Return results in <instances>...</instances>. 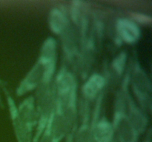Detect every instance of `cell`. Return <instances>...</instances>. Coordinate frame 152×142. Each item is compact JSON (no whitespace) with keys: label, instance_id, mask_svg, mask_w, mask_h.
Segmentation results:
<instances>
[{"label":"cell","instance_id":"cell-1","mask_svg":"<svg viewBox=\"0 0 152 142\" xmlns=\"http://www.w3.org/2000/svg\"><path fill=\"white\" fill-rule=\"evenodd\" d=\"M56 40L53 37H48L42 46L37 61L18 86L17 96H23L37 90L41 84L52 82L56 71Z\"/></svg>","mask_w":152,"mask_h":142},{"label":"cell","instance_id":"cell-2","mask_svg":"<svg viewBox=\"0 0 152 142\" xmlns=\"http://www.w3.org/2000/svg\"><path fill=\"white\" fill-rule=\"evenodd\" d=\"M117 142H137L139 134L131 124L126 109L125 84L123 83L121 90L118 92L116 99L115 109L112 122Z\"/></svg>","mask_w":152,"mask_h":142},{"label":"cell","instance_id":"cell-3","mask_svg":"<svg viewBox=\"0 0 152 142\" xmlns=\"http://www.w3.org/2000/svg\"><path fill=\"white\" fill-rule=\"evenodd\" d=\"M129 84L138 101L139 106L145 112L151 110V83L146 72L138 62H135L129 72Z\"/></svg>","mask_w":152,"mask_h":142},{"label":"cell","instance_id":"cell-4","mask_svg":"<svg viewBox=\"0 0 152 142\" xmlns=\"http://www.w3.org/2000/svg\"><path fill=\"white\" fill-rule=\"evenodd\" d=\"M124 84L126 113L132 125L139 135H140L147 130L148 125V117L146 112L134 101L133 97L129 93V72L126 74L125 77Z\"/></svg>","mask_w":152,"mask_h":142},{"label":"cell","instance_id":"cell-5","mask_svg":"<svg viewBox=\"0 0 152 142\" xmlns=\"http://www.w3.org/2000/svg\"><path fill=\"white\" fill-rule=\"evenodd\" d=\"M103 93L96 99L94 113L91 118V131L95 142H114V130L112 123L105 117L99 118Z\"/></svg>","mask_w":152,"mask_h":142},{"label":"cell","instance_id":"cell-6","mask_svg":"<svg viewBox=\"0 0 152 142\" xmlns=\"http://www.w3.org/2000/svg\"><path fill=\"white\" fill-rule=\"evenodd\" d=\"M6 100L8 106L10 120L17 142H33L34 130L28 127L20 118L17 112L16 105L12 96L5 91Z\"/></svg>","mask_w":152,"mask_h":142},{"label":"cell","instance_id":"cell-7","mask_svg":"<svg viewBox=\"0 0 152 142\" xmlns=\"http://www.w3.org/2000/svg\"><path fill=\"white\" fill-rule=\"evenodd\" d=\"M116 31L120 39L129 44L136 43L140 37V30L138 25L127 18H120L117 21Z\"/></svg>","mask_w":152,"mask_h":142},{"label":"cell","instance_id":"cell-8","mask_svg":"<svg viewBox=\"0 0 152 142\" xmlns=\"http://www.w3.org/2000/svg\"><path fill=\"white\" fill-rule=\"evenodd\" d=\"M17 112L21 119L32 130L37 127L38 115H37V106L35 98L33 96H28L20 104L16 106Z\"/></svg>","mask_w":152,"mask_h":142},{"label":"cell","instance_id":"cell-9","mask_svg":"<svg viewBox=\"0 0 152 142\" xmlns=\"http://www.w3.org/2000/svg\"><path fill=\"white\" fill-rule=\"evenodd\" d=\"M105 85V79L99 73H94L87 78L82 87V93L85 101L94 100L97 99Z\"/></svg>","mask_w":152,"mask_h":142},{"label":"cell","instance_id":"cell-10","mask_svg":"<svg viewBox=\"0 0 152 142\" xmlns=\"http://www.w3.org/2000/svg\"><path fill=\"white\" fill-rule=\"evenodd\" d=\"M50 29L53 33L62 36L70 25L69 20L65 12L59 7H54L50 11L48 16Z\"/></svg>","mask_w":152,"mask_h":142},{"label":"cell","instance_id":"cell-11","mask_svg":"<svg viewBox=\"0 0 152 142\" xmlns=\"http://www.w3.org/2000/svg\"><path fill=\"white\" fill-rule=\"evenodd\" d=\"M62 36L63 37L62 42L64 44L65 53L70 60L74 61V59L78 55V39L74 28L69 25L66 30L62 33Z\"/></svg>","mask_w":152,"mask_h":142},{"label":"cell","instance_id":"cell-12","mask_svg":"<svg viewBox=\"0 0 152 142\" xmlns=\"http://www.w3.org/2000/svg\"><path fill=\"white\" fill-rule=\"evenodd\" d=\"M38 142H56L53 134H52L51 128H50V121H48V124L45 128L44 131L42 133Z\"/></svg>","mask_w":152,"mask_h":142},{"label":"cell","instance_id":"cell-13","mask_svg":"<svg viewBox=\"0 0 152 142\" xmlns=\"http://www.w3.org/2000/svg\"><path fill=\"white\" fill-rule=\"evenodd\" d=\"M126 62V55L124 54V53H121V54H120L116 58L114 62V67L117 72L122 73V72H123Z\"/></svg>","mask_w":152,"mask_h":142},{"label":"cell","instance_id":"cell-14","mask_svg":"<svg viewBox=\"0 0 152 142\" xmlns=\"http://www.w3.org/2000/svg\"><path fill=\"white\" fill-rule=\"evenodd\" d=\"M0 106H3V104H2V99H1V93H0Z\"/></svg>","mask_w":152,"mask_h":142},{"label":"cell","instance_id":"cell-15","mask_svg":"<svg viewBox=\"0 0 152 142\" xmlns=\"http://www.w3.org/2000/svg\"><path fill=\"white\" fill-rule=\"evenodd\" d=\"M143 142H151V139H150V137H148L147 138H145V140Z\"/></svg>","mask_w":152,"mask_h":142},{"label":"cell","instance_id":"cell-16","mask_svg":"<svg viewBox=\"0 0 152 142\" xmlns=\"http://www.w3.org/2000/svg\"><path fill=\"white\" fill-rule=\"evenodd\" d=\"M114 142H115V141H114Z\"/></svg>","mask_w":152,"mask_h":142}]
</instances>
